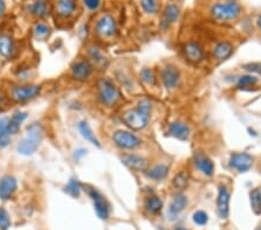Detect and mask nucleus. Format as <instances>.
<instances>
[{
	"label": "nucleus",
	"mask_w": 261,
	"mask_h": 230,
	"mask_svg": "<svg viewBox=\"0 0 261 230\" xmlns=\"http://www.w3.org/2000/svg\"><path fill=\"white\" fill-rule=\"evenodd\" d=\"M151 103L148 99H143L138 103L137 107L129 110L122 115V121L129 128L134 130H142L148 126L151 114Z\"/></svg>",
	"instance_id": "f257e3e1"
},
{
	"label": "nucleus",
	"mask_w": 261,
	"mask_h": 230,
	"mask_svg": "<svg viewBox=\"0 0 261 230\" xmlns=\"http://www.w3.org/2000/svg\"><path fill=\"white\" fill-rule=\"evenodd\" d=\"M43 127L40 123L34 122L27 128V136L20 142L18 145V152L23 156L33 155L39 149L41 142L43 140Z\"/></svg>",
	"instance_id": "f03ea898"
},
{
	"label": "nucleus",
	"mask_w": 261,
	"mask_h": 230,
	"mask_svg": "<svg viewBox=\"0 0 261 230\" xmlns=\"http://www.w3.org/2000/svg\"><path fill=\"white\" fill-rule=\"evenodd\" d=\"M211 15L217 21H230L236 20L242 13V7L236 1L229 2H217L212 5Z\"/></svg>",
	"instance_id": "7ed1b4c3"
},
{
	"label": "nucleus",
	"mask_w": 261,
	"mask_h": 230,
	"mask_svg": "<svg viewBox=\"0 0 261 230\" xmlns=\"http://www.w3.org/2000/svg\"><path fill=\"white\" fill-rule=\"evenodd\" d=\"M98 96H99L101 104L108 107L116 105L121 99L120 90L109 79H101L98 83Z\"/></svg>",
	"instance_id": "20e7f679"
},
{
	"label": "nucleus",
	"mask_w": 261,
	"mask_h": 230,
	"mask_svg": "<svg viewBox=\"0 0 261 230\" xmlns=\"http://www.w3.org/2000/svg\"><path fill=\"white\" fill-rule=\"evenodd\" d=\"M113 141L116 147L125 150H134L141 147L142 140L136 135L128 130H117L113 135Z\"/></svg>",
	"instance_id": "39448f33"
},
{
	"label": "nucleus",
	"mask_w": 261,
	"mask_h": 230,
	"mask_svg": "<svg viewBox=\"0 0 261 230\" xmlns=\"http://www.w3.org/2000/svg\"><path fill=\"white\" fill-rule=\"evenodd\" d=\"M87 192H89L90 198L92 199L94 209H96L98 216L103 220H107L109 218L110 214V206L106 200V198H104L99 191H97V189L93 187H90Z\"/></svg>",
	"instance_id": "423d86ee"
},
{
	"label": "nucleus",
	"mask_w": 261,
	"mask_h": 230,
	"mask_svg": "<svg viewBox=\"0 0 261 230\" xmlns=\"http://www.w3.org/2000/svg\"><path fill=\"white\" fill-rule=\"evenodd\" d=\"M41 92V86L39 85H23L14 86L12 89V99L16 103H25L37 97Z\"/></svg>",
	"instance_id": "0eeeda50"
},
{
	"label": "nucleus",
	"mask_w": 261,
	"mask_h": 230,
	"mask_svg": "<svg viewBox=\"0 0 261 230\" xmlns=\"http://www.w3.org/2000/svg\"><path fill=\"white\" fill-rule=\"evenodd\" d=\"M229 165L238 172H247L253 167V157L247 152H233L230 156Z\"/></svg>",
	"instance_id": "6e6552de"
},
{
	"label": "nucleus",
	"mask_w": 261,
	"mask_h": 230,
	"mask_svg": "<svg viewBox=\"0 0 261 230\" xmlns=\"http://www.w3.org/2000/svg\"><path fill=\"white\" fill-rule=\"evenodd\" d=\"M217 212L221 219H226L230 212V191L228 186L221 184L218 187V195H217Z\"/></svg>",
	"instance_id": "1a4fd4ad"
},
{
	"label": "nucleus",
	"mask_w": 261,
	"mask_h": 230,
	"mask_svg": "<svg viewBox=\"0 0 261 230\" xmlns=\"http://www.w3.org/2000/svg\"><path fill=\"white\" fill-rule=\"evenodd\" d=\"M194 165L200 172H202L203 174L207 177H211L215 173V165L213 162L207 156L203 151H195L194 152Z\"/></svg>",
	"instance_id": "9d476101"
},
{
	"label": "nucleus",
	"mask_w": 261,
	"mask_h": 230,
	"mask_svg": "<svg viewBox=\"0 0 261 230\" xmlns=\"http://www.w3.org/2000/svg\"><path fill=\"white\" fill-rule=\"evenodd\" d=\"M121 161L125 167L130 169V170L141 172L147 171L149 167V162L147 158L136 154H124L121 156Z\"/></svg>",
	"instance_id": "9b49d317"
},
{
	"label": "nucleus",
	"mask_w": 261,
	"mask_h": 230,
	"mask_svg": "<svg viewBox=\"0 0 261 230\" xmlns=\"http://www.w3.org/2000/svg\"><path fill=\"white\" fill-rule=\"evenodd\" d=\"M182 52H184L186 59H187L189 63L199 64L205 58V52H203V48L198 42L186 43L184 48H182Z\"/></svg>",
	"instance_id": "f8f14e48"
},
{
	"label": "nucleus",
	"mask_w": 261,
	"mask_h": 230,
	"mask_svg": "<svg viewBox=\"0 0 261 230\" xmlns=\"http://www.w3.org/2000/svg\"><path fill=\"white\" fill-rule=\"evenodd\" d=\"M97 33L103 37H113L116 35L117 26L110 15H104L97 23Z\"/></svg>",
	"instance_id": "ddd939ff"
},
{
	"label": "nucleus",
	"mask_w": 261,
	"mask_h": 230,
	"mask_svg": "<svg viewBox=\"0 0 261 230\" xmlns=\"http://www.w3.org/2000/svg\"><path fill=\"white\" fill-rule=\"evenodd\" d=\"M18 188V182L13 175L6 174L0 178V199L8 200Z\"/></svg>",
	"instance_id": "4468645a"
},
{
	"label": "nucleus",
	"mask_w": 261,
	"mask_h": 230,
	"mask_svg": "<svg viewBox=\"0 0 261 230\" xmlns=\"http://www.w3.org/2000/svg\"><path fill=\"white\" fill-rule=\"evenodd\" d=\"M180 80V71L174 65H166L161 71V82L165 87L173 89L179 84Z\"/></svg>",
	"instance_id": "2eb2a0df"
},
{
	"label": "nucleus",
	"mask_w": 261,
	"mask_h": 230,
	"mask_svg": "<svg viewBox=\"0 0 261 230\" xmlns=\"http://www.w3.org/2000/svg\"><path fill=\"white\" fill-rule=\"evenodd\" d=\"M93 72L92 64L87 60H79V62L74 63L72 66V77L76 80L84 82L86 80Z\"/></svg>",
	"instance_id": "dca6fc26"
},
{
	"label": "nucleus",
	"mask_w": 261,
	"mask_h": 230,
	"mask_svg": "<svg viewBox=\"0 0 261 230\" xmlns=\"http://www.w3.org/2000/svg\"><path fill=\"white\" fill-rule=\"evenodd\" d=\"M168 134L180 141H187L189 138V135H191V129H189V127L185 122L174 121V122L169 124Z\"/></svg>",
	"instance_id": "f3484780"
},
{
	"label": "nucleus",
	"mask_w": 261,
	"mask_h": 230,
	"mask_svg": "<svg viewBox=\"0 0 261 230\" xmlns=\"http://www.w3.org/2000/svg\"><path fill=\"white\" fill-rule=\"evenodd\" d=\"M233 54V46L228 41H221L213 47L212 57L218 62L226 60Z\"/></svg>",
	"instance_id": "a211bd4d"
},
{
	"label": "nucleus",
	"mask_w": 261,
	"mask_h": 230,
	"mask_svg": "<svg viewBox=\"0 0 261 230\" xmlns=\"http://www.w3.org/2000/svg\"><path fill=\"white\" fill-rule=\"evenodd\" d=\"M187 206V198L182 193H177L173 197L171 204H169L167 214L171 219H174L175 216L180 214Z\"/></svg>",
	"instance_id": "6ab92c4d"
},
{
	"label": "nucleus",
	"mask_w": 261,
	"mask_h": 230,
	"mask_svg": "<svg viewBox=\"0 0 261 230\" xmlns=\"http://www.w3.org/2000/svg\"><path fill=\"white\" fill-rule=\"evenodd\" d=\"M179 15H180V8L174 4L168 5L167 7L165 8L164 16H162V19H161V23H160L161 28L167 29L172 23H174L175 21H177Z\"/></svg>",
	"instance_id": "aec40b11"
},
{
	"label": "nucleus",
	"mask_w": 261,
	"mask_h": 230,
	"mask_svg": "<svg viewBox=\"0 0 261 230\" xmlns=\"http://www.w3.org/2000/svg\"><path fill=\"white\" fill-rule=\"evenodd\" d=\"M15 54V45L13 39L6 34H0V56L11 58Z\"/></svg>",
	"instance_id": "412c9836"
},
{
	"label": "nucleus",
	"mask_w": 261,
	"mask_h": 230,
	"mask_svg": "<svg viewBox=\"0 0 261 230\" xmlns=\"http://www.w3.org/2000/svg\"><path fill=\"white\" fill-rule=\"evenodd\" d=\"M28 12L37 18H47L49 16V4L47 0H34L28 5Z\"/></svg>",
	"instance_id": "4be33fe9"
},
{
	"label": "nucleus",
	"mask_w": 261,
	"mask_h": 230,
	"mask_svg": "<svg viewBox=\"0 0 261 230\" xmlns=\"http://www.w3.org/2000/svg\"><path fill=\"white\" fill-rule=\"evenodd\" d=\"M56 9L59 16L69 18L76 11V0H57Z\"/></svg>",
	"instance_id": "5701e85b"
},
{
	"label": "nucleus",
	"mask_w": 261,
	"mask_h": 230,
	"mask_svg": "<svg viewBox=\"0 0 261 230\" xmlns=\"http://www.w3.org/2000/svg\"><path fill=\"white\" fill-rule=\"evenodd\" d=\"M145 174H147L148 178H150L155 181L162 180L168 174V167L165 164H158L152 169H149V170L145 171Z\"/></svg>",
	"instance_id": "b1692460"
},
{
	"label": "nucleus",
	"mask_w": 261,
	"mask_h": 230,
	"mask_svg": "<svg viewBox=\"0 0 261 230\" xmlns=\"http://www.w3.org/2000/svg\"><path fill=\"white\" fill-rule=\"evenodd\" d=\"M26 119H27V113H25V112L19 111L13 114V116L9 119L8 122V129L11 135H15L19 133L20 127H21V124Z\"/></svg>",
	"instance_id": "393cba45"
},
{
	"label": "nucleus",
	"mask_w": 261,
	"mask_h": 230,
	"mask_svg": "<svg viewBox=\"0 0 261 230\" xmlns=\"http://www.w3.org/2000/svg\"><path fill=\"white\" fill-rule=\"evenodd\" d=\"M8 122L9 119H7V117H1L0 119V148H6L11 142Z\"/></svg>",
	"instance_id": "a878e982"
},
{
	"label": "nucleus",
	"mask_w": 261,
	"mask_h": 230,
	"mask_svg": "<svg viewBox=\"0 0 261 230\" xmlns=\"http://www.w3.org/2000/svg\"><path fill=\"white\" fill-rule=\"evenodd\" d=\"M78 129H79L81 136H83L85 140L91 142V143L97 145V147H100L99 140H98L96 135L93 134L92 129H91V127L89 126V123H87L86 121H80L79 124H78Z\"/></svg>",
	"instance_id": "bb28decb"
},
{
	"label": "nucleus",
	"mask_w": 261,
	"mask_h": 230,
	"mask_svg": "<svg viewBox=\"0 0 261 230\" xmlns=\"http://www.w3.org/2000/svg\"><path fill=\"white\" fill-rule=\"evenodd\" d=\"M251 208L256 215H261V189L254 188L250 193Z\"/></svg>",
	"instance_id": "cd10ccee"
},
{
	"label": "nucleus",
	"mask_w": 261,
	"mask_h": 230,
	"mask_svg": "<svg viewBox=\"0 0 261 230\" xmlns=\"http://www.w3.org/2000/svg\"><path fill=\"white\" fill-rule=\"evenodd\" d=\"M145 208L150 214H158L162 208L161 199L157 195H151L145 201Z\"/></svg>",
	"instance_id": "c85d7f7f"
},
{
	"label": "nucleus",
	"mask_w": 261,
	"mask_h": 230,
	"mask_svg": "<svg viewBox=\"0 0 261 230\" xmlns=\"http://www.w3.org/2000/svg\"><path fill=\"white\" fill-rule=\"evenodd\" d=\"M189 181V174L186 171H181L173 178V186H174L175 189L178 191H182L187 187Z\"/></svg>",
	"instance_id": "c756f323"
},
{
	"label": "nucleus",
	"mask_w": 261,
	"mask_h": 230,
	"mask_svg": "<svg viewBox=\"0 0 261 230\" xmlns=\"http://www.w3.org/2000/svg\"><path fill=\"white\" fill-rule=\"evenodd\" d=\"M259 82V79L257 78L256 76H252V74H246V76H242L238 78V82H237V89L242 90L246 89V87H251Z\"/></svg>",
	"instance_id": "7c9ffc66"
},
{
	"label": "nucleus",
	"mask_w": 261,
	"mask_h": 230,
	"mask_svg": "<svg viewBox=\"0 0 261 230\" xmlns=\"http://www.w3.org/2000/svg\"><path fill=\"white\" fill-rule=\"evenodd\" d=\"M89 55L91 57V59H92L96 64H98V65H106L107 59L99 48H97V47H92V48H90Z\"/></svg>",
	"instance_id": "2f4dec72"
},
{
	"label": "nucleus",
	"mask_w": 261,
	"mask_h": 230,
	"mask_svg": "<svg viewBox=\"0 0 261 230\" xmlns=\"http://www.w3.org/2000/svg\"><path fill=\"white\" fill-rule=\"evenodd\" d=\"M80 184L76 178H71L67 185L65 186V192L67 194H70L72 198H79L80 195Z\"/></svg>",
	"instance_id": "473e14b6"
},
{
	"label": "nucleus",
	"mask_w": 261,
	"mask_h": 230,
	"mask_svg": "<svg viewBox=\"0 0 261 230\" xmlns=\"http://www.w3.org/2000/svg\"><path fill=\"white\" fill-rule=\"evenodd\" d=\"M140 77L144 83L149 84V85H156L157 84V76H156L155 71L152 69H149V67H144L141 71Z\"/></svg>",
	"instance_id": "72a5a7b5"
},
{
	"label": "nucleus",
	"mask_w": 261,
	"mask_h": 230,
	"mask_svg": "<svg viewBox=\"0 0 261 230\" xmlns=\"http://www.w3.org/2000/svg\"><path fill=\"white\" fill-rule=\"evenodd\" d=\"M142 7L149 14H155L158 12V1L157 0H141Z\"/></svg>",
	"instance_id": "f704fd0d"
},
{
	"label": "nucleus",
	"mask_w": 261,
	"mask_h": 230,
	"mask_svg": "<svg viewBox=\"0 0 261 230\" xmlns=\"http://www.w3.org/2000/svg\"><path fill=\"white\" fill-rule=\"evenodd\" d=\"M34 32H35V35L37 37H47V36H49V34H50V28L48 25H46V23L39 22L35 25Z\"/></svg>",
	"instance_id": "c9c22d12"
},
{
	"label": "nucleus",
	"mask_w": 261,
	"mask_h": 230,
	"mask_svg": "<svg viewBox=\"0 0 261 230\" xmlns=\"http://www.w3.org/2000/svg\"><path fill=\"white\" fill-rule=\"evenodd\" d=\"M11 227V219L4 208H0V229L7 230Z\"/></svg>",
	"instance_id": "e433bc0d"
},
{
	"label": "nucleus",
	"mask_w": 261,
	"mask_h": 230,
	"mask_svg": "<svg viewBox=\"0 0 261 230\" xmlns=\"http://www.w3.org/2000/svg\"><path fill=\"white\" fill-rule=\"evenodd\" d=\"M193 220H194L196 225L205 226L207 225V222H208V214L203 211H198L194 213V215H193Z\"/></svg>",
	"instance_id": "4c0bfd02"
},
{
	"label": "nucleus",
	"mask_w": 261,
	"mask_h": 230,
	"mask_svg": "<svg viewBox=\"0 0 261 230\" xmlns=\"http://www.w3.org/2000/svg\"><path fill=\"white\" fill-rule=\"evenodd\" d=\"M244 69H246L247 71H250V72H253V73H258L261 76V63H247V64H244L243 65Z\"/></svg>",
	"instance_id": "58836bf2"
},
{
	"label": "nucleus",
	"mask_w": 261,
	"mask_h": 230,
	"mask_svg": "<svg viewBox=\"0 0 261 230\" xmlns=\"http://www.w3.org/2000/svg\"><path fill=\"white\" fill-rule=\"evenodd\" d=\"M84 4L86 5V7H89L91 11H96L100 7L101 0H84Z\"/></svg>",
	"instance_id": "ea45409f"
},
{
	"label": "nucleus",
	"mask_w": 261,
	"mask_h": 230,
	"mask_svg": "<svg viewBox=\"0 0 261 230\" xmlns=\"http://www.w3.org/2000/svg\"><path fill=\"white\" fill-rule=\"evenodd\" d=\"M8 107V98L6 94L0 91V110H5Z\"/></svg>",
	"instance_id": "a19ab883"
},
{
	"label": "nucleus",
	"mask_w": 261,
	"mask_h": 230,
	"mask_svg": "<svg viewBox=\"0 0 261 230\" xmlns=\"http://www.w3.org/2000/svg\"><path fill=\"white\" fill-rule=\"evenodd\" d=\"M85 154H86V150H84V149H79V150L74 151V158L79 160V158L85 156Z\"/></svg>",
	"instance_id": "79ce46f5"
},
{
	"label": "nucleus",
	"mask_w": 261,
	"mask_h": 230,
	"mask_svg": "<svg viewBox=\"0 0 261 230\" xmlns=\"http://www.w3.org/2000/svg\"><path fill=\"white\" fill-rule=\"evenodd\" d=\"M5 11H6L5 0H0V18L5 14Z\"/></svg>",
	"instance_id": "37998d69"
},
{
	"label": "nucleus",
	"mask_w": 261,
	"mask_h": 230,
	"mask_svg": "<svg viewBox=\"0 0 261 230\" xmlns=\"http://www.w3.org/2000/svg\"><path fill=\"white\" fill-rule=\"evenodd\" d=\"M258 27H259L260 30H261V15L258 18Z\"/></svg>",
	"instance_id": "c03bdc74"
},
{
	"label": "nucleus",
	"mask_w": 261,
	"mask_h": 230,
	"mask_svg": "<svg viewBox=\"0 0 261 230\" xmlns=\"http://www.w3.org/2000/svg\"><path fill=\"white\" fill-rule=\"evenodd\" d=\"M174 230H187V229H185V228H175Z\"/></svg>",
	"instance_id": "a18cd8bd"
}]
</instances>
